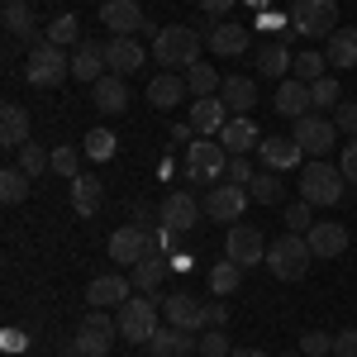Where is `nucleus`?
<instances>
[{"mask_svg": "<svg viewBox=\"0 0 357 357\" xmlns=\"http://www.w3.org/2000/svg\"><path fill=\"white\" fill-rule=\"evenodd\" d=\"M200 33L191 24H167L158 38H153V62L167 67V72H176V67H195L200 62Z\"/></svg>", "mask_w": 357, "mask_h": 357, "instance_id": "obj_1", "label": "nucleus"}, {"mask_svg": "<svg viewBox=\"0 0 357 357\" xmlns=\"http://www.w3.org/2000/svg\"><path fill=\"white\" fill-rule=\"evenodd\" d=\"M343 195H348V181H343L338 167H329L324 158H310L301 167V200H310V205H338Z\"/></svg>", "mask_w": 357, "mask_h": 357, "instance_id": "obj_2", "label": "nucleus"}, {"mask_svg": "<svg viewBox=\"0 0 357 357\" xmlns=\"http://www.w3.org/2000/svg\"><path fill=\"white\" fill-rule=\"evenodd\" d=\"M310 262H314V252H310L305 234H281L276 243H267V267L276 281H301L310 272Z\"/></svg>", "mask_w": 357, "mask_h": 357, "instance_id": "obj_3", "label": "nucleus"}, {"mask_svg": "<svg viewBox=\"0 0 357 357\" xmlns=\"http://www.w3.org/2000/svg\"><path fill=\"white\" fill-rule=\"evenodd\" d=\"M100 24L110 29V38H134L138 29H143V33H153V38L162 33V29L143 15V5H138V0H105V5H100Z\"/></svg>", "mask_w": 357, "mask_h": 357, "instance_id": "obj_4", "label": "nucleus"}, {"mask_svg": "<svg viewBox=\"0 0 357 357\" xmlns=\"http://www.w3.org/2000/svg\"><path fill=\"white\" fill-rule=\"evenodd\" d=\"M114 338H119V324H114L105 310H91L82 324H77L72 353H82V357H105V353L114 348Z\"/></svg>", "mask_w": 357, "mask_h": 357, "instance_id": "obj_5", "label": "nucleus"}, {"mask_svg": "<svg viewBox=\"0 0 357 357\" xmlns=\"http://www.w3.org/2000/svg\"><path fill=\"white\" fill-rule=\"evenodd\" d=\"M114 324H119V338H129V343H138V348H143V343L158 333V305L143 301V296H129V301L119 305Z\"/></svg>", "mask_w": 357, "mask_h": 357, "instance_id": "obj_6", "label": "nucleus"}, {"mask_svg": "<svg viewBox=\"0 0 357 357\" xmlns=\"http://www.w3.org/2000/svg\"><path fill=\"white\" fill-rule=\"evenodd\" d=\"M291 29L305 38H324L338 29V0H296L291 5Z\"/></svg>", "mask_w": 357, "mask_h": 357, "instance_id": "obj_7", "label": "nucleus"}, {"mask_svg": "<svg viewBox=\"0 0 357 357\" xmlns=\"http://www.w3.org/2000/svg\"><path fill=\"white\" fill-rule=\"evenodd\" d=\"M67 72H72V62H67V53H62V48H53V43H38V48H29V62H24L29 86L48 91V86L67 82Z\"/></svg>", "mask_w": 357, "mask_h": 357, "instance_id": "obj_8", "label": "nucleus"}, {"mask_svg": "<svg viewBox=\"0 0 357 357\" xmlns=\"http://www.w3.org/2000/svg\"><path fill=\"white\" fill-rule=\"evenodd\" d=\"M224 257L229 262H238V267H257V262H267V238H262V229H252V224H234L229 229V238H224Z\"/></svg>", "mask_w": 357, "mask_h": 357, "instance_id": "obj_9", "label": "nucleus"}, {"mask_svg": "<svg viewBox=\"0 0 357 357\" xmlns=\"http://www.w3.org/2000/svg\"><path fill=\"white\" fill-rule=\"evenodd\" d=\"M224 167H229V153H224V143H191L186 148V172H191V181H210V186H220L224 181Z\"/></svg>", "mask_w": 357, "mask_h": 357, "instance_id": "obj_10", "label": "nucleus"}, {"mask_svg": "<svg viewBox=\"0 0 357 357\" xmlns=\"http://www.w3.org/2000/svg\"><path fill=\"white\" fill-rule=\"evenodd\" d=\"M333 138H338V124L333 119H324V114H305V119H296V143H301L310 158H324V153H333Z\"/></svg>", "mask_w": 357, "mask_h": 357, "instance_id": "obj_11", "label": "nucleus"}, {"mask_svg": "<svg viewBox=\"0 0 357 357\" xmlns=\"http://www.w3.org/2000/svg\"><path fill=\"white\" fill-rule=\"evenodd\" d=\"M148 248H153L148 224H124V229H114V234H110V257L119 262V267L143 262V257H148Z\"/></svg>", "mask_w": 357, "mask_h": 357, "instance_id": "obj_12", "label": "nucleus"}, {"mask_svg": "<svg viewBox=\"0 0 357 357\" xmlns=\"http://www.w3.org/2000/svg\"><path fill=\"white\" fill-rule=\"evenodd\" d=\"M200 210H205V205H200L191 191H172L162 200V210H158V220H162L172 234H186V229H195V224H200Z\"/></svg>", "mask_w": 357, "mask_h": 357, "instance_id": "obj_13", "label": "nucleus"}, {"mask_svg": "<svg viewBox=\"0 0 357 357\" xmlns=\"http://www.w3.org/2000/svg\"><path fill=\"white\" fill-rule=\"evenodd\" d=\"M162 314H167V324L172 329H181V333H200L205 329V301H195V296H162Z\"/></svg>", "mask_w": 357, "mask_h": 357, "instance_id": "obj_14", "label": "nucleus"}, {"mask_svg": "<svg viewBox=\"0 0 357 357\" xmlns=\"http://www.w3.org/2000/svg\"><path fill=\"white\" fill-rule=\"evenodd\" d=\"M248 200H252V195H248L243 186L220 181V186H210V191H205V215H210V220H238Z\"/></svg>", "mask_w": 357, "mask_h": 357, "instance_id": "obj_15", "label": "nucleus"}, {"mask_svg": "<svg viewBox=\"0 0 357 357\" xmlns=\"http://www.w3.org/2000/svg\"><path fill=\"white\" fill-rule=\"evenodd\" d=\"M257 153H262V167H267V172H291V167H301V158H305L301 143H296V138H281V134H267L257 143Z\"/></svg>", "mask_w": 357, "mask_h": 357, "instance_id": "obj_16", "label": "nucleus"}, {"mask_svg": "<svg viewBox=\"0 0 357 357\" xmlns=\"http://www.w3.org/2000/svg\"><path fill=\"white\" fill-rule=\"evenodd\" d=\"M234 114H229V105H224V96H195V105H191V124H195V134H210V138H220V129L229 124Z\"/></svg>", "mask_w": 357, "mask_h": 357, "instance_id": "obj_17", "label": "nucleus"}, {"mask_svg": "<svg viewBox=\"0 0 357 357\" xmlns=\"http://www.w3.org/2000/svg\"><path fill=\"white\" fill-rule=\"evenodd\" d=\"M129 291H134V281H129V276H96V281H91V286H86V301H91V310H119V305L129 301Z\"/></svg>", "mask_w": 357, "mask_h": 357, "instance_id": "obj_18", "label": "nucleus"}, {"mask_svg": "<svg viewBox=\"0 0 357 357\" xmlns=\"http://www.w3.org/2000/svg\"><path fill=\"white\" fill-rule=\"evenodd\" d=\"M220 143H224V153H229V158H248L262 138H257V124H252L248 114H234V119L220 129Z\"/></svg>", "mask_w": 357, "mask_h": 357, "instance_id": "obj_19", "label": "nucleus"}, {"mask_svg": "<svg viewBox=\"0 0 357 357\" xmlns=\"http://www.w3.org/2000/svg\"><path fill=\"white\" fill-rule=\"evenodd\" d=\"M310 110H314L310 82H296V77H286V82L276 86V114H286V119H305Z\"/></svg>", "mask_w": 357, "mask_h": 357, "instance_id": "obj_20", "label": "nucleus"}, {"mask_svg": "<svg viewBox=\"0 0 357 357\" xmlns=\"http://www.w3.org/2000/svg\"><path fill=\"white\" fill-rule=\"evenodd\" d=\"M305 238H310V252H314V257H338V252H348V229L338 220H314V229H310Z\"/></svg>", "mask_w": 357, "mask_h": 357, "instance_id": "obj_21", "label": "nucleus"}, {"mask_svg": "<svg viewBox=\"0 0 357 357\" xmlns=\"http://www.w3.org/2000/svg\"><path fill=\"white\" fill-rule=\"evenodd\" d=\"M105 43H77V53H72V77L86 86H96L100 77H105Z\"/></svg>", "mask_w": 357, "mask_h": 357, "instance_id": "obj_22", "label": "nucleus"}, {"mask_svg": "<svg viewBox=\"0 0 357 357\" xmlns=\"http://www.w3.org/2000/svg\"><path fill=\"white\" fill-rule=\"evenodd\" d=\"M91 100H96V110L100 114H124L129 110V86H124V77H100V82L91 86Z\"/></svg>", "mask_w": 357, "mask_h": 357, "instance_id": "obj_23", "label": "nucleus"}, {"mask_svg": "<svg viewBox=\"0 0 357 357\" xmlns=\"http://www.w3.org/2000/svg\"><path fill=\"white\" fill-rule=\"evenodd\" d=\"M191 86L181 72H158L153 82H148V105H158V110H172V105H181V96H186Z\"/></svg>", "mask_w": 357, "mask_h": 357, "instance_id": "obj_24", "label": "nucleus"}, {"mask_svg": "<svg viewBox=\"0 0 357 357\" xmlns=\"http://www.w3.org/2000/svg\"><path fill=\"white\" fill-rule=\"evenodd\" d=\"M105 62L114 67V77H134L143 67V43L138 38H110L105 43Z\"/></svg>", "mask_w": 357, "mask_h": 357, "instance_id": "obj_25", "label": "nucleus"}, {"mask_svg": "<svg viewBox=\"0 0 357 357\" xmlns=\"http://www.w3.org/2000/svg\"><path fill=\"white\" fill-rule=\"evenodd\" d=\"M143 348H148V357H191L195 353V338L167 324V329H158L148 343H143Z\"/></svg>", "mask_w": 357, "mask_h": 357, "instance_id": "obj_26", "label": "nucleus"}, {"mask_svg": "<svg viewBox=\"0 0 357 357\" xmlns=\"http://www.w3.org/2000/svg\"><path fill=\"white\" fill-rule=\"evenodd\" d=\"M205 43H210V53H220V57H238L248 53V24H215L210 33H205Z\"/></svg>", "mask_w": 357, "mask_h": 357, "instance_id": "obj_27", "label": "nucleus"}, {"mask_svg": "<svg viewBox=\"0 0 357 357\" xmlns=\"http://www.w3.org/2000/svg\"><path fill=\"white\" fill-rule=\"evenodd\" d=\"M167 272H172V257L167 252H148L143 262H134V276L129 281H134V291H158Z\"/></svg>", "mask_w": 357, "mask_h": 357, "instance_id": "obj_28", "label": "nucleus"}, {"mask_svg": "<svg viewBox=\"0 0 357 357\" xmlns=\"http://www.w3.org/2000/svg\"><path fill=\"white\" fill-rule=\"evenodd\" d=\"M220 96H224V105H229L234 114H248L252 105H257V82H252V77H224Z\"/></svg>", "mask_w": 357, "mask_h": 357, "instance_id": "obj_29", "label": "nucleus"}, {"mask_svg": "<svg viewBox=\"0 0 357 357\" xmlns=\"http://www.w3.org/2000/svg\"><path fill=\"white\" fill-rule=\"evenodd\" d=\"M5 29H10V38H20V43H29V38L38 33V20H33V5H29V0H5Z\"/></svg>", "mask_w": 357, "mask_h": 357, "instance_id": "obj_30", "label": "nucleus"}, {"mask_svg": "<svg viewBox=\"0 0 357 357\" xmlns=\"http://www.w3.org/2000/svg\"><path fill=\"white\" fill-rule=\"evenodd\" d=\"M0 143H5V148H24V143H29V114H24V105H0Z\"/></svg>", "mask_w": 357, "mask_h": 357, "instance_id": "obj_31", "label": "nucleus"}, {"mask_svg": "<svg viewBox=\"0 0 357 357\" xmlns=\"http://www.w3.org/2000/svg\"><path fill=\"white\" fill-rule=\"evenodd\" d=\"M100 200H105V186H100L96 176H86V172H82V176L72 181V210H77L82 220H91V215L100 210Z\"/></svg>", "mask_w": 357, "mask_h": 357, "instance_id": "obj_32", "label": "nucleus"}, {"mask_svg": "<svg viewBox=\"0 0 357 357\" xmlns=\"http://www.w3.org/2000/svg\"><path fill=\"white\" fill-rule=\"evenodd\" d=\"M291 62H296V57L286 53V43H267V48H257V77H272V82H286Z\"/></svg>", "mask_w": 357, "mask_h": 357, "instance_id": "obj_33", "label": "nucleus"}, {"mask_svg": "<svg viewBox=\"0 0 357 357\" xmlns=\"http://www.w3.org/2000/svg\"><path fill=\"white\" fill-rule=\"evenodd\" d=\"M324 57H329V67H357V29H333Z\"/></svg>", "mask_w": 357, "mask_h": 357, "instance_id": "obj_34", "label": "nucleus"}, {"mask_svg": "<svg viewBox=\"0 0 357 357\" xmlns=\"http://www.w3.org/2000/svg\"><path fill=\"white\" fill-rule=\"evenodd\" d=\"M248 195H252L257 205H281V200H286L281 172H257V176H252V186H248Z\"/></svg>", "mask_w": 357, "mask_h": 357, "instance_id": "obj_35", "label": "nucleus"}, {"mask_svg": "<svg viewBox=\"0 0 357 357\" xmlns=\"http://www.w3.org/2000/svg\"><path fill=\"white\" fill-rule=\"evenodd\" d=\"M29 181H33V176H29L24 167H5V172H0V200H5V205H20L29 195Z\"/></svg>", "mask_w": 357, "mask_h": 357, "instance_id": "obj_36", "label": "nucleus"}, {"mask_svg": "<svg viewBox=\"0 0 357 357\" xmlns=\"http://www.w3.org/2000/svg\"><path fill=\"white\" fill-rule=\"evenodd\" d=\"M238 286H243V267H238V262H229V257L215 262V272H210V291H215V296H234Z\"/></svg>", "mask_w": 357, "mask_h": 357, "instance_id": "obj_37", "label": "nucleus"}, {"mask_svg": "<svg viewBox=\"0 0 357 357\" xmlns=\"http://www.w3.org/2000/svg\"><path fill=\"white\" fill-rule=\"evenodd\" d=\"M43 33H48L43 43H53V48H67V43H77V38H82V24H77V15H57V20L43 29Z\"/></svg>", "mask_w": 357, "mask_h": 357, "instance_id": "obj_38", "label": "nucleus"}, {"mask_svg": "<svg viewBox=\"0 0 357 357\" xmlns=\"http://www.w3.org/2000/svg\"><path fill=\"white\" fill-rule=\"evenodd\" d=\"M186 86H191V96H215V86H224V82L210 62H195V67H186Z\"/></svg>", "mask_w": 357, "mask_h": 357, "instance_id": "obj_39", "label": "nucleus"}, {"mask_svg": "<svg viewBox=\"0 0 357 357\" xmlns=\"http://www.w3.org/2000/svg\"><path fill=\"white\" fill-rule=\"evenodd\" d=\"M114 148H119V138L110 134V129H91V134H86V158H96V162H110L114 158Z\"/></svg>", "mask_w": 357, "mask_h": 357, "instance_id": "obj_40", "label": "nucleus"}, {"mask_svg": "<svg viewBox=\"0 0 357 357\" xmlns=\"http://www.w3.org/2000/svg\"><path fill=\"white\" fill-rule=\"evenodd\" d=\"M20 167H24L29 176L38 181V176H43L48 167H53V153H43V143H33V138H29L24 148H20Z\"/></svg>", "mask_w": 357, "mask_h": 357, "instance_id": "obj_41", "label": "nucleus"}, {"mask_svg": "<svg viewBox=\"0 0 357 357\" xmlns=\"http://www.w3.org/2000/svg\"><path fill=\"white\" fill-rule=\"evenodd\" d=\"M195 353H200V357H229V353H234V343H229V333H224V329H200Z\"/></svg>", "mask_w": 357, "mask_h": 357, "instance_id": "obj_42", "label": "nucleus"}, {"mask_svg": "<svg viewBox=\"0 0 357 357\" xmlns=\"http://www.w3.org/2000/svg\"><path fill=\"white\" fill-rule=\"evenodd\" d=\"M324 67H329V57H324V53H301L296 62H291L296 82H319V77H329Z\"/></svg>", "mask_w": 357, "mask_h": 357, "instance_id": "obj_43", "label": "nucleus"}, {"mask_svg": "<svg viewBox=\"0 0 357 357\" xmlns=\"http://www.w3.org/2000/svg\"><path fill=\"white\" fill-rule=\"evenodd\" d=\"M314 229V205L310 200H291L286 205V234H310Z\"/></svg>", "mask_w": 357, "mask_h": 357, "instance_id": "obj_44", "label": "nucleus"}, {"mask_svg": "<svg viewBox=\"0 0 357 357\" xmlns=\"http://www.w3.org/2000/svg\"><path fill=\"white\" fill-rule=\"evenodd\" d=\"M53 172H57V176H67V181H77V176H82V153L62 143V148L53 153Z\"/></svg>", "mask_w": 357, "mask_h": 357, "instance_id": "obj_45", "label": "nucleus"}, {"mask_svg": "<svg viewBox=\"0 0 357 357\" xmlns=\"http://www.w3.org/2000/svg\"><path fill=\"white\" fill-rule=\"evenodd\" d=\"M310 96H314V105H338V100H343L338 77H319V82H310Z\"/></svg>", "mask_w": 357, "mask_h": 357, "instance_id": "obj_46", "label": "nucleus"}, {"mask_svg": "<svg viewBox=\"0 0 357 357\" xmlns=\"http://www.w3.org/2000/svg\"><path fill=\"white\" fill-rule=\"evenodd\" d=\"M252 176H257V172H252V162H248V158H229V167H224V181H229V186H252Z\"/></svg>", "mask_w": 357, "mask_h": 357, "instance_id": "obj_47", "label": "nucleus"}, {"mask_svg": "<svg viewBox=\"0 0 357 357\" xmlns=\"http://www.w3.org/2000/svg\"><path fill=\"white\" fill-rule=\"evenodd\" d=\"M301 353L305 357H324V353H333V338L319 333V329H310V333H301Z\"/></svg>", "mask_w": 357, "mask_h": 357, "instance_id": "obj_48", "label": "nucleus"}, {"mask_svg": "<svg viewBox=\"0 0 357 357\" xmlns=\"http://www.w3.org/2000/svg\"><path fill=\"white\" fill-rule=\"evenodd\" d=\"M333 124H338V134H357V100H338L333 105Z\"/></svg>", "mask_w": 357, "mask_h": 357, "instance_id": "obj_49", "label": "nucleus"}, {"mask_svg": "<svg viewBox=\"0 0 357 357\" xmlns=\"http://www.w3.org/2000/svg\"><path fill=\"white\" fill-rule=\"evenodd\" d=\"M338 172H343V181H348V186H357V138L338 153Z\"/></svg>", "mask_w": 357, "mask_h": 357, "instance_id": "obj_50", "label": "nucleus"}, {"mask_svg": "<svg viewBox=\"0 0 357 357\" xmlns=\"http://www.w3.org/2000/svg\"><path fill=\"white\" fill-rule=\"evenodd\" d=\"M229 324V305L224 301H205V329H224Z\"/></svg>", "mask_w": 357, "mask_h": 357, "instance_id": "obj_51", "label": "nucleus"}, {"mask_svg": "<svg viewBox=\"0 0 357 357\" xmlns=\"http://www.w3.org/2000/svg\"><path fill=\"white\" fill-rule=\"evenodd\" d=\"M333 357H357V329L333 333Z\"/></svg>", "mask_w": 357, "mask_h": 357, "instance_id": "obj_52", "label": "nucleus"}, {"mask_svg": "<svg viewBox=\"0 0 357 357\" xmlns=\"http://www.w3.org/2000/svg\"><path fill=\"white\" fill-rule=\"evenodd\" d=\"M172 143H186V148L195 143V124L191 119H186V124H172Z\"/></svg>", "mask_w": 357, "mask_h": 357, "instance_id": "obj_53", "label": "nucleus"}, {"mask_svg": "<svg viewBox=\"0 0 357 357\" xmlns=\"http://www.w3.org/2000/svg\"><path fill=\"white\" fill-rule=\"evenodd\" d=\"M200 10L205 15H224V10H234V0H200Z\"/></svg>", "mask_w": 357, "mask_h": 357, "instance_id": "obj_54", "label": "nucleus"}, {"mask_svg": "<svg viewBox=\"0 0 357 357\" xmlns=\"http://www.w3.org/2000/svg\"><path fill=\"white\" fill-rule=\"evenodd\" d=\"M5 348H10V353H15V348H24V333H20V329H5Z\"/></svg>", "mask_w": 357, "mask_h": 357, "instance_id": "obj_55", "label": "nucleus"}, {"mask_svg": "<svg viewBox=\"0 0 357 357\" xmlns=\"http://www.w3.org/2000/svg\"><path fill=\"white\" fill-rule=\"evenodd\" d=\"M229 357H267V353H262V348H234Z\"/></svg>", "mask_w": 357, "mask_h": 357, "instance_id": "obj_56", "label": "nucleus"}, {"mask_svg": "<svg viewBox=\"0 0 357 357\" xmlns=\"http://www.w3.org/2000/svg\"><path fill=\"white\" fill-rule=\"evenodd\" d=\"M72 357H82V353H72Z\"/></svg>", "mask_w": 357, "mask_h": 357, "instance_id": "obj_57", "label": "nucleus"}]
</instances>
